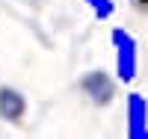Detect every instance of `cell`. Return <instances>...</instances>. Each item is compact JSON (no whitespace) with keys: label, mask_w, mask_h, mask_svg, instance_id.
I'll list each match as a JSON object with an SVG mask.
<instances>
[{"label":"cell","mask_w":148,"mask_h":139,"mask_svg":"<svg viewBox=\"0 0 148 139\" xmlns=\"http://www.w3.org/2000/svg\"><path fill=\"white\" fill-rule=\"evenodd\" d=\"M125 121L130 139H148V101L139 92H130L125 101Z\"/></svg>","instance_id":"obj_2"},{"label":"cell","mask_w":148,"mask_h":139,"mask_svg":"<svg viewBox=\"0 0 148 139\" xmlns=\"http://www.w3.org/2000/svg\"><path fill=\"white\" fill-rule=\"evenodd\" d=\"M83 3L92 9V15H95L98 21L113 18V12H116V3H113V0H83Z\"/></svg>","instance_id":"obj_4"},{"label":"cell","mask_w":148,"mask_h":139,"mask_svg":"<svg viewBox=\"0 0 148 139\" xmlns=\"http://www.w3.org/2000/svg\"><path fill=\"white\" fill-rule=\"evenodd\" d=\"M130 6L136 12H142V15H148V0H130Z\"/></svg>","instance_id":"obj_5"},{"label":"cell","mask_w":148,"mask_h":139,"mask_svg":"<svg viewBox=\"0 0 148 139\" xmlns=\"http://www.w3.org/2000/svg\"><path fill=\"white\" fill-rule=\"evenodd\" d=\"M21 112H24V95L12 89H0V116L6 121H18Z\"/></svg>","instance_id":"obj_3"},{"label":"cell","mask_w":148,"mask_h":139,"mask_svg":"<svg viewBox=\"0 0 148 139\" xmlns=\"http://www.w3.org/2000/svg\"><path fill=\"white\" fill-rule=\"evenodd\" d=\"M110 45H113V53H116V77L121 83H133L139 74V42L125 27H113L110 30Z\"/></svg>","instance_id":"obj_1"}]
</instances>
